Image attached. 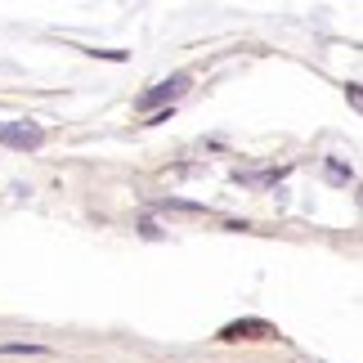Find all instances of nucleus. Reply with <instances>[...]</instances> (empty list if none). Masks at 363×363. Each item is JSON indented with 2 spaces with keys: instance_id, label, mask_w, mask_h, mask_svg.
Returning <instances> with one entry per match:
<instances>
[{
  "instance_id": "nucleus-1",
  "label": "nucleus",
  "mask_w": 363,
  "mask_h": 363,
  "mask_svg": "<svg viewBox=\"0 0 363 363\" xmlns=\"http://www.w3.org/2000/svg\"><path fill=\"white\" fill-rule=\"evenodd\" d=\"M40 139H45V130L32 121H0V144L9 148H40Z\"/></svg>"
},
{
  "instance_id": "nucleus-2",
  "label": "nucleus",
  "mask_w": 363,
  "mask_h": 363,
  "mask_svg": "<svg viewBox=\"0 0 363 363\" xmlns=\"http://www.w3.org/2000/svg\"><path fill=\"white\" fill-rule=\"evenodd\" d=\"M184 90H189V77H171V81H162V86H152L148 94H139V108H157L166 99H179Z\"/></svg>"
},
{
  "instance_id": "nucleus-3",
  "label": "nucleus",
  "mask_w": 363,
  "mask_h": 363,
  "mask_svg": "<svg viewBox=\"0 0 363 363\" xmlns=\"http://www.w3.org/2000/svg\"><path fill=\"white\" fill-rule=\"evenodd\" d=\"M5 354H40V345H5Z\"/></svg>"
}]
</instances>
